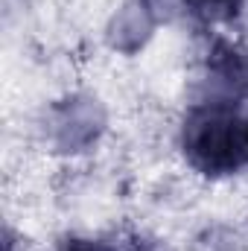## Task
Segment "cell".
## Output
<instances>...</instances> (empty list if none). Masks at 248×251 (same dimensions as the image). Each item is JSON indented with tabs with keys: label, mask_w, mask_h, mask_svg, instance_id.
I'll return each mask as SVG.
<instances>
[{
	"label": "cell",
	"mask_w": 248,
	"mask_h": 251,
	"mask_svg": "<svg viewBox=\"0 0 248 251\" xmlns=\"http://www.w3.org/2000/svg\"><path fill=\"white\" fill-rule=\"evenodd\" d=\"M181 152L201 176L240 173L248 164V120L240 102L213 97L196 102L181 126Z\"/></svg>",
	"instance_id": "6da1fadb"
},
{
	"label": "cell",
	"mask_w": 248,
	"mask_h": 251,
	"mask_svg": "<svg viewBox=\"0 0 248 251\" xmlns=\"http://www.w3.org/2000/svg\"><path fill=\"white\" fill-rule=\"evenodd\" d=\"M187 9L204 21H231L240 9L243 0H184Z\"/></svg>",
	"instance_id": "7a4b0ae2"
},
{
	"label": "cell",
	"mask_w": 248,
	"mask_h": 251,
	"mask_svg": "<svg viewBox=\"0 0 248 251\" xmlns=\"http://www.w3.org/2000/svg\"><path fill=\"white\" fill-rule=\"evenodd\" d=\"M59 251H120V249H117V246H111V243H99V240L73 237V240L62 243V249H59Z\"/></svg>",
	"instance_id": "3957f363"
},
{
	"label": "cell",
	"mask_w": 248,
	"mask_h": 251,
	"mask_svg": "<svg viewBox=\"0 0 248 251\" xmlns=\"http://www.w3.org/2000/svg\"><path fill=\"white\" fill-rule=\"evenodd\" d=\"M246 120H248V111H246Z\"/></svg>",
	"instance_id": "277c9868"
}]
</instances>
